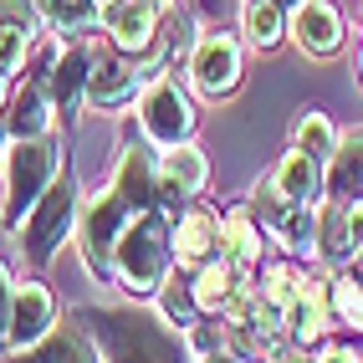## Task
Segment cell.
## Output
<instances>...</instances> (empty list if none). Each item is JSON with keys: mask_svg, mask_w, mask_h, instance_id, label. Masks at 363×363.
<instances>
[{"mask_svg": "<svg viewBox=\"0 0 363 363\" xmlns=\"http://www.w3.org/2000/svg\"><path fill=\"white\" fill-rule=\"evenodd\" d=\"M189 82H195L205 98H230L240 87V41L230 31L200 36V46L189 52Z\"/></svg>", "mask_w": 363, "mask_h": 363, "instance_id": "cell-8", "label": "cell"}, {"mask_svg": "<svg viewBox=\"0 0 363 363\" xmlns=\"http://www.w3.org/2000/svg\"><path fill=\"white\" fill-rule=\"evenodd\" d=\"M0 26L36 31L41 26V0H0Z\"/></svg>", "mask_w": 363, "mask_h": 363, "instance_id": "cell-32", "label": "cell"}, {"mask_svg": "<svg viewBox=\"0 0 363 363\" xmlns=\"http://www.w3.org/2000/svg\"><path fill=\"white\" fill-rule=\"evenodd\" d=\"M358 82H363V57H358Z\"/></svg>", "mask_w": 363, "mask_h": 363, "instance_id": "cell-40", "label": "cell"}, {"mask_svg": "<svg viewBox=\"0 0 363 363\" xmlns=\"http://www.w3.org/2000/svg\"><path fill=\"white\" fill-rule=\"evenodd\" d=\"M215 256L230 261L240 277H251V266L261 261V225H251L246 210H230L220 220V235H215Z\"/></svg>", "mask_w": 363, "mask_h": 363, "instance_id": "cell-18", "label": "cell"}, {"mask_svg": "<svg viewBox=\"0 0 363 363\" xmlns=\"http://www.w3.org/2000/svg\"><path fill=\"white\" fill-rule=\"evenodd\" d=\"M328 189H333V200L363 189V128H348L337 138V149L328 159Z\"/></svg>", "mask_w": 363, "mask_h": 363, "instance_id": "cell-22", "label": "cell"}, {"mask_svg": "<svg viewBox=\"0 0 363 363\" xmlns=\"http://www.w3.org/2000/svg\"><path fill=\"white\" fill-rule=\"evenodd\" d=\"M343 16H337L333 0H302L292 11V41L312 57H333L337 46H343Z\"/></svg>", "mask_w": 363, "mask_h": 363, "instance_id": "cell-13", "label": "cell"}, {"mask_svg": "<svg viewBox=\"0 0 363 363\" xmlns=\"http://www.w3.org/2000/svg\"><path fill=\"white\" fill-rule=\"evenodd\" d=\"M169 256H174V215H164L159 205L138 210L113 251V277L128 297H159L169 277Z\"/></svg>", "mask_w": 363, "mask_h": 363, "instance_id": "cell-1", "label": "cell"}, {"mask_svg": "<svg viewBox=\"0 0 363 363\" xmlns=\"http://www.w3.org/2000/svg\"><path fill=\"white\" fill-rule=\"evenodd\" d=\"M103 26L118 52H143L159 36V0H108Z\"/></svg>", "mask_w": 363, "mask_h": 363, "instance_id": "cell-12", "label": "cell"}, {"mask_svg": "<svg viewBox=\"0 0 363 363\" xmlns=\"http://www.w3.org/2000/svg\"><path fill=\"white\" fill-rule=\"evenodd\" d=\"M328 302H333V318H343L348 328H363V281L358 277H337Z\"/></svg>", "mask_w": 363, "mask_h": 363, "instance_id": "cell-30", "label": "cell"}, {"mask_svg": "<svg viewBox=\"0 0 363 363\" xmlns=\"http://www.w3.org/2000/svg\"><path fill=\"white\" fill-rule=\"evenodd\" d=\"M312 363H363V353H358V348H348V343H333V348H323Z\"/></svg>", "mask_w": 363, "mask_h": 363, "instance_id": "cell-34", "label": "cell"}, {"mask_svg": "<svg viewBox=\"0 0 363 363\" xmlns=\"http://www.w3.org/2000/svg\"><path fill=\"white\" fill-rule=\"evenodd\" d=\"M318 256L328 266H343L353 261V235H348V205L333 200L323 215H318Z\"/></svg>", "mask_w": 363, "mask_h": 363, "instance_id": "cell-24", "label": "cell"}, {"mask_svg": "<svg viewBox=\"0 0 363 363\" xmlns=\"http://www.w3.org/2000/svg\"><path fill=\"white\" fill-rule=\"evenodd\" d=\"M98 6H108V0H98Z\"/></svg>", "mask_w": 363, "mask_h": 363, "instance_id": "cell-41", "label": "cell"}, {"mask_svg": "<svg viewBox=\"0 0 363 363\" xmlns=\"http://www.w3.org/2000/svg\"><path fill=\"white\" fill-rule=\"evenodd\" d=\"M277 6H302V0H277Z\"/></svg>", "mask_w": 363, "mask_h": 363, "instance_id": "cell-39", "label": "cell"}, {"mask_svg": "<svg viewBox=\"0 0 363 363\" xmlns=\"http://www.w3.org/2000/svg\"><path fill=\"white\" fill-rule=\"evenodd\" d=\"M138 123H143V133H149L154 143L169 149V143H184L189 133H195V103H189V92L179 82L154 77L138 92Z\"/></svg>", "mask_w": 363, "mask_h": 363, "instance_id": "cell-5", "label": "cell"}, {"mask_svg": "<svg viewBox=\"0 0 363 363\" xmlns=\"http://www.w3.org/2000/svg\"><path fill=\"white\" fill-rule=\"evenodd\" d=\"M251 205H256V215H261V225L277 235L281 251H318V210H312V205H292V200L277 189V179L256 184Z\"/></svg>", "mask_w": 363, "mask_h": 363, "instance_id": "cell-7", "label": "cell"}, {"mask_svg": "<svg viewBox=\"0 0 363 363\" xmlns=\"http://www.w3.org/2000/svg\"><path fill=\"white\" fill-rule=\"evenodd\" d=\"M307 286L312 281L302 277V266H266V272H261V297L272 307H281V312H292Z\"/></svg>", "mask_w": 363, "mask_h": 363, "instance_id": "cell-26", "label": "cell"}, {"mask_svg": "<svg viewBox=\"0 0 363 363\" xmlns=\"http://www.w3.org/2000/svg\"><path fill=\"white\" fill-rule=\"evenodd\" d=\"M26 52H31V31L0 26V77H16V72L26 67Z\"/></svg>", "mask_w": 363, "mask_h": 363, "instance_id": "cell-31", "label": "cell"}, {"mask_svg": "<svg viewBox=\"0 0 363 363\" xmlns=\"http://www.w3.org/2000/svg\"><path fill=\"white\" fill-rule=\"evenodd\" d=\"M240 26H246V41L261 46V52L286 36V21H281L277 0H246V6H240Z\"/></svg>", "mask_w": 363, "mask_h": 363, "instance_id": "cell-25", "label": "cell"}, {"mask_svg": "<svg viewBox=\"0 0 363 363\" xmlns=\"http://www.w3.org/2000/svg\"><path fill=\"white\" fill-rule=\"evenodd\" d=\"M6 82H11V77H0V108H6V103H11V98H6Z\"/></svg>", "mask_w": 363, "mask_h": 363, "instance_id": "cell-38", "label": "cell"}, {"mask_svg": "<svg viewBox=\"0 0 363 363\" xmlns=\"http://www.w3.org/2000/svg\"><path fill=\"white\" fill-rule=\"evenodd\" d=\"M143 82H149V72H143V62H128L123 52H108V46H98L92 52V72H87V103L92 108H128Z\"/></svg>", "mask_w": 363, "mask_h": 363, "instance_id": "cell-9", "label": "cell"}, {"mask_svg": "<svg viewBox=\"0 0 363 363\" xmlns=\"http://www.w3.org/2000/svg\"><path fill=\"white\" fill-rule=\"evenodd\" d=\"M277 189L292 205H318L323 200V189H328V174H323V159H312V154H302V149H292L281 164H277Z\"/></svg>", "mask_w": 363, "mask_h": 363, "instance_id": "cell-17", "label": "cell"}, {"mask_svg": "<svg viewBox=\"0 0 363 363\" xmlns=\"http://www.w3.org/2000/svg\"><path fill=\"white\" fill-rule=\"evenodd\" d=\"M159 6H164V0H159Z\"/></svg>", "mask_w": 363, "mask_h": 363, "instance_id": "cell-42", "label": "cell"}, {"mask_svg": "<svg viewBox=\"0 0 363 363\" xmlns=\"http://www.w3.org/2000/svg\"><path fill=\"white\" fill-rule=\"evenodd\" d=\"M11 297H16V286H11L6 272H0V343H6V328H11Z\"/></svg>", "mask_w": 363, "mask_h": 363, "instance_id": "cell-35", "label": "cell"}, {"mask_svg": "<svg viewBox=\"0 0 363 363\" xmlns=\"http://www.w3.org/2000/svg\"><path fill=\"white\" fill-rule=\"evenodd\" d=\"M159 302H164V318L169 323H179V328H189L200 318V307H195V292L179 281V277H164V286H159Z\"/></svg>", "mask_w": 363, "mask_h": 363, "instance_id": "cell-29", "label": "cell"}, {"mask_svg": "<svg viewBox=\"0 0 363 363\" xmlns=\"http://www.w3.org/2000/svg\"><path fill=\"white\" fill-rule=\"evenodd\" d=\"M6 128H11V138H41V133H52V98H46L36 82H26L6 103Z\"/></svg>", "mask_w": 363, "mask_h": 363, "instance_id": "cell-20", "label": "cell"}, {"mask_svg": "<svg viewBox=\"0 0 363 363\" xmlns=\"http://www.w3.org/2000/svg\"><path fill=\"white\" fill-rule=\"evenodd\" d=\"M87 72H92V52H82V46H72V41H46V52H41V77L36 87L46 92V98H57L62 113L77 108V98L87 92Z\"/></svg>", "mask_w": 363, "mask_h": 363, "instance_id": "cell-10", "label": "cell"}, {"mask_svg": "<svg viewBox=\"0 0 363 363\" xmlns=\"http://www.w3.org/2000/svg\"><path fill=\"white\" fill-rule=\"evenodd\" d=\"M41 16L67 31H87L92 21H103V6L98 0H41Z\"/></svg>", "mask_w": 363, "mask_h": 363, "instance_id": "cell-28", "label": "cell"}, {"mask_svg": "<svg viewBox=\"0 0 363 363\" xmlns=\"http://www.w3.org/2000/svg\"><path fill=\"white\" fill-rule=\"evenodd\" d=\"M235 286H240V272H235L230 261L210 256L205 266H195V281H189V292H195V307H200V312H220Z\"/></svg>", "mask_w": 363, "mask_h": 363, "instance_id": "cell-23", "label": "cell"}, {"mask_svg": "<svg viewBox=\"0 0 363 363\" xmlns=\"http://www.w3.org/2000/svg\"><path fill=\"white\" fill-rule=\"evenodd\" d=\"M210 179V159L195 149V143H169L164 159H159V184L164 189H179V195H200Z\"/></svg>", "mask_w": 363, "mask_h": 363, "instance_id": "cell-19", "label": "cell"}, {"mask_svg": "<svg viewBox=\"0 0 363 363\" xmlns=\"http://www.w3.org/2000/svg\"><path fill=\"white\" fill-rule=\"evenodd\" d=\"M261 363H312V358H307V353H302L297 343H292V348H281V343H277V348H272V353H266Z\"/></svg>", "mask_w": 363, "mask_h": 363, "instance_id": "cell-36", "label": "cell"}, {"mask_svg": "<svg viewBox=\"0 0 363 363\" xmlns=\"http://www.w3.org/2000/svg\"><path fill=\"white\" fill-rule=\"evenodd\" d=\"M205 363H235V353H210Z\"/></svg>", "mask_w": 363, "mask_h": 363, "instance_id": "cell-37", "label": "cell"}, {"mask_svg": "<svg viewBox=\"0 0 363 363\" xmlns=\"http://www.w3.org/2000/svg\"><path fill=\"white\" fill-rule=\"evenodd\" d=\"M113 189L128 200V210H154L159 205V159L149 149H138V143H128L123 159H118V174H113Z\"/></svg>", "mask_w": 363, "mask_h": 363, "instance_id": "cell-14", "label": "cell"}, {"mask_svg": "<svg viewBox=\"0 0 363 363\" xmlns=\"http://www.w3.org/2000/svg\"><path fill=\"white\" fill-rule=\"evenodd\" d=\"M215 235H220V225H215L210 210H179L174 215V261L179 266H205L215 256Z\"/></svg>", "mask_w": 363, "mask_h": 363, "instance_id": "cell-16", "label": "cell"}, {"mask_svg": "<svg viewBox=\"0 0 363 363\" xmlns=\"http://www.w3.org/2000/svg\"><path fill=\"white\" fill-rule=\"evenodd\" d=\"M128 220H133V210H128V200L118 195V189H108V195H98L87 205V215L77 220V240H82V261L92 266V272H113V251H118V240H123V230H128Z\"/></svg>", "mask_w": 363, "mask_h": 363, "instance_id": "cell-6", "label": "cell"}, {"mask_svg": "<svg viewBox=\"0 0 363 363\" xmlns=\"http://www.w3.org/2000/svg\"><path fill=\"white\" fill-rule=\"evenodd\" d=\"M52 328H57V297L46 292L41 281L16 286V297H11V328H6V348H11V353H26V348H36Z\"/></svg>", "mask_w": 363, "mask_h": 363, "instance_id": "cell-11", "label": "cell"}, {"mask_svg": "<svg viewBox=\"0 0 363 363\" xmlns=\"http://www.w3.org/2000/svg\"><path fill=\"white\" fill-rule=\"evenodd\" d=\"M62 138L41 133V138H11L6 154V225H21L31 215V205L57 184L62 174Z\"/></svg>", "mask_w": 363, "mask_h": 363, "instance_id": "cell-3", "label": "cell"}, {"mask_svg": "<svg viewBox=\"0 0 363 363\" xmlns=\"http://www.w3.org/2000/svg\"><path fill=\"white\" fill-rule=\"evenodd\" d=\"M348 235H353V256L363 261V195L348 200Z\"/></svg>", "mask_w": 363, "mask_h": 363, "instance_id": "cell-33", "label": "cell"}, {"mask_svg": "<svg viewBox=\"0 0 363 363\" xmlns=\"http://www.w3.org/2000/svg\"><path fill=\"white\" fill-rule=\"evenodd\" d=\"M6 363H103V353L87 343V333H82V328H67V323H57V328L46 333L36 348H26V353H11Z\"/></svg>", "mask_w": 363, "mask_h": 363, "instance_id": "cell-15", "label": "cell"}, {"mask_svg": "<svg viewBox=\"0 0 363 363\" xmlns=\"http://www.w3.org/2000/svg\"><path fill=\"white\" fill-rule=\"evenodd\" d=\"M77 235V179L57 174V184L31 205V215L21 220V251L31 266H46L67 240Z\"/></svg>", "mask_w": 363, "mask_h": 363, "instance_id": "cell-4", "label": "cell"}, {"mask_svg": "<svg viewBox=\"0 0 363 363\" xmlns=\"http://www.w3.org/2000/svg\"><path fill=\"white\" fill-rule=\"evenodd\" d=\"M87 328L98 333L108 363H189L184 343L149 312H87Z\"/></svg>", "mask_w": 363, "mask_h": 363, "instance_id": "cell-2", "label": "cell"}, {"mask_svg": "<svg viewBox=\"0 0 363 363\" xmlns=\"http://www.w3.org/2000/svg\"><path fill=\"white\" fill-rule=\"evenodd\" d=\"M328 323H333V302H328L323 286H307V292L297 297V307L286 312V333H292V343H297V348L323 343Z\"/></svg>", "mask_w": 363, "mask_h": 363, "instance_id": "cell-21", "label": "cell"}, {"mask_svg": "<svg viewBox=\"0 0 363 363\" xmlns=\"http://www.w3.org/2000/svg\"><path fill=\"white\" fill-rule=\"evenodd\" d=\"M292 143H297L302 154H312V159H333V149H337L333 118H328V113H302L297 128H292Z\"/></svg>", "mask_w": 363, "mask_h": 363, "instance_id": "cell-27", "label": "cell"}]
</instances>
